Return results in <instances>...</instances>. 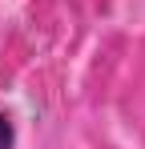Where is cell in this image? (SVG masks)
Listing matches in <instances>:
<instances>
[{"label":"cell","mask_w":145,"mask_h":149,"mask_svg":"<svg viewBox=\"0 0 145 149\" xmlns=\"http://www.w3.org/2000/svg\"><path fill=\"white\" fill-rule=\"evenodd\" d=\"M12 141H16L12 117H8V113H0V149H12Z\"/></svg>","instance_id":"obj_1"}]
</instances>
